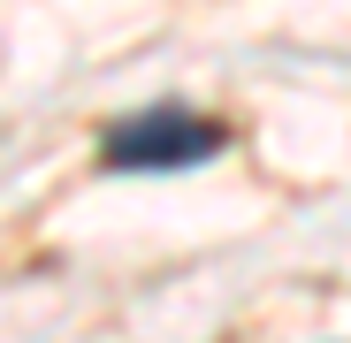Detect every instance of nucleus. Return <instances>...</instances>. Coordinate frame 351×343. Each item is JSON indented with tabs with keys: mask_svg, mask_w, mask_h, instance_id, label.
Wrapping results in <instances>:
<instances>
[{
	"mask_svg": "<svg viewBox=\"0 0 351 343\" xmlns=\"http://www.w3.org/2000/svg\"><path fill=\"white\" fill-rule=\"evenodd\" d=\"M221 145H229V130L214 114H191V107L160 99V107L123 114L99 138V168H114V176H176V168H206Z\"/></svg>",
	"mask_w": 351,
	"mask_h": 343,
	"instance_id": "f257e3e1",
	"label": "nucleus"
}]
</instances>
